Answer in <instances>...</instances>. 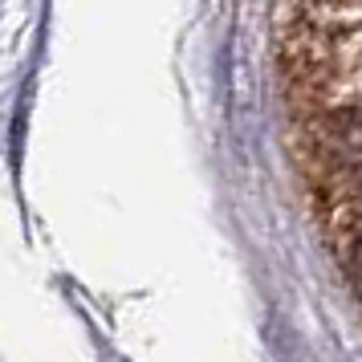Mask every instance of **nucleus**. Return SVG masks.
<instances>
[{"label": "nucleus", "instance_id": "nucleus-1", "mask_svg": "<svg viewBox=\"0 0 362 362\" xmlns=\"http://www.w3.org/2000/svg\"><path fill=\"white\" fill-rule=\"evenodd\" d=\"M310 167L338 212L362 208V110H334L313 127Z\"/></svg>", "mask_w": 362, "mask_h": 362}]
</instances>
